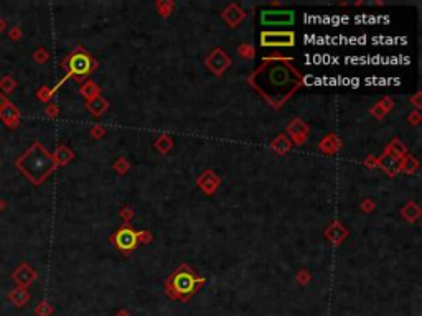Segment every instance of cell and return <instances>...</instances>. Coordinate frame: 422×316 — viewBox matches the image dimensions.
Here are the masks:
<instances>
[{
  "mask_svg": "<svg viewBox=\"0 0 422 316\" xmlns=\"http://www.w3.org/2000/svg\"><path fill=\"white\" fill-rule=\"evenodd\" d=\"M302 82V74L291 59H266L249 78V84L274 107H281Z\"/></svg>",
  "mask_w": 422,
  "mask_h": 316,
  "instance_id": "1",
  "label": "cell"
},
{
  "mask_svg": "<svg viewBox=\"0 0 422 316\" xmlns=\"http://www.w3.org/2000/svg\"><path fill=\"white\" fill-rule=\"evenodd\" d=\"M15 168L35 186H40L53 171H56L58 165L51 153L40 142H33L15 160Z\"/></svg>",
  "mask_w": 422,
  "mask_h": 316,
  "instance_id": "2",
  "label": "cell"
},
{
  "mask_svg": "<svg viewBox=\"0 0 422 316\" xmlns=\"http://www.w3.org/2000/svg\"><path fill=\"white\" fill-rule=\"evenodd\" d=\"M205 281L206 278H203V276H196L195 272L186 264H183L167 278L165 290H167V295H169L171 300L186 301V300H190V296L193 295L196 290H200V286L203 285Z\"/></svg>",
  "mask_w": 422,
  "mask_h": 316,
  "instance_id": "3",
  "label": "cell"
},
{
  "mask_svg": "<svg viewBox=\"0 0 422 316\" xmlns=\"http://www.w3.org/2000/svg\"><path fill=\"white\" fill-rule=\"evenodd\" d=\"M63 68H65L68 71L66 76L63 78V81L70 79L71 76H75L76 81H83V78H86L87 74H89L92 69L96 68V61L83 48H78L71 54H68L66 59L63 61ZM63 81L58 84L56 87H53V92H55L56 89L61 86Z\"/></svg>",
  "mask_w": 422,
  "mask_h": 316,
  "instance_id": "4",
  "label": "cell"
},
{
  "mask_svg": "<svg viewBox=\"0 0 422 316\" xmlns=\"http://www.w3.org/2000/svg\"><path fill=\"white\" fill-rule=\"evenodd\" d=\"M295 35L292 32H262V46H294Z\"/></svg>",
  "mask_w": 422,
  "mask_h": 316,
  "instance_id": "5",
  "label": "cell"
},
{
  "mask_svg": "<svg viewBox=\"0 0 422 316\" xmlns=\"http://www.w3.org/2000/svg\"><path fill=\"white\" fill-rule=\"evenodd\" d=\"M261 22L267 27H276V25H291L294 22V12L289 10H266L261 13Z\"/></svg>",
  "mask_w": 422,
  "mask_h": 316,
  "instance_id": "6",
  "label": "cell"
},
{
  "mask_svg": "<svg viewBox=\"0 0 422 316\" xmlns=\"http://www.w3.org/2000/svg\"><path fill=\"white\" fill-rule=\"evenodd\" d=\"M12 280L15 281L17 286H22V288H27V286H30L33 281L37 280V270H33L30 265L27 264V262H23V264H20L17 267L15 270L12 272Z\"/></svg>",
  "mask_w": 422,
  "mask_h": 316,
  "instance_id": "7",
  "label": "cell"
},
{
  "mask_svg": "<svg viewBox=\"0 0 422 316\" xmlns=\"http://www.w3.org/2000/svg\"><path fill=\"white\" fill-rule=\"evenodd\" d=\"M140 239V234H137L135 231L129 229V227H124L116 234V244L121 250L129 252L132 249H135L137 240Z\"/></svg>",
  "mask_w": 422,
  "mask_h": 316,
  "instance_id": "8",
  "label": "cell"
},
{
  "mask_svg": "<svg viewBox=\"0 0 422 316\" xmlns=\"http://www.w3.org/2000/svg\"><path fill=\"white\" fill-rule=\"evenodd\" d=\"M208 64H210V69H213L216 74H221L224 69L229 66V58L221 51V49H216V51L208 58Z\"/></svg>",
  "mask_w": 422,
  "mask_h": 316,
  "instance_id": "9",
  "label": "cell"
},
{
  "mask_svg": "<svg viewBox=\"0 0 422 316\" xmlns=\"http://www.w3.org/2000/svg\"><path fill=\"white\" fill-rule=\"evenodd\" d=\"M28 300H30V293H28L27 288H22V286H17V288H13L10 293H8V301H10L12 305L15 306H25L28 303Z\"/></svg>",
  "mask_w": 422,
  "mask_h": 316,
  "instance_id": "10",
  "label": "cell"
},
{
  "mask_svg": "<svg viewBox=\"0 0 422 316\" xmlns=\"http://www.w3.org/2000/svg\"><path fill=\"white\" fill-rule=\"evenodd\" d=\"M53 158H55L56 165L61 166V165H66V163H70L73 158H75V153H73L66 145H60V147L56 148V152L53 153Z\"/></svg>",
  "mask_w": 422,
  "mask_h": 316,
  "instance_id": "11",
  "label": "cell"
},
{
  "mask_svg": "<svg viewBox=\"0 0 422 316\" xmlns=\"http://www.w3.org/2000/svg\"><path fill=\"white\" fill-rule=\"evenodd\" d=\"M20 111H18V107L15 106L13 102H8L5 107L0 111V120H8V118H20Z\"/></svg>",
  "mask_w": 422,
  "mask_h": 316,
  "instance_id": "12",
  "label": "cell"
},
{
  "mask_svg": "<svg viewBox=\"0 0 422 316\" xmlns=\"http://www.w3.org/2000/svg\"><path fill=\"white\" fill-rule=\"evenodd\" d=\"M87 109H89V112L94 114V116H101V114L107 109V102L101 97H94L87 102Z\"/></svg>",
  "mask_w": 422,
  "mask_h": 316,
  "instance_id": "13",
  "label": "cell"
},
{
  "mask_svg": "<svg viewBox=\"0 0 422 316\" xmlns=\"http://www.w3.org/2000/svg\"><path fill=\"white\" fill-rule=\"evenodd\" d=\"M17 87V81L13 79L12 76H8V74H5L3 78H0V91H2V94H10L13 92V89Z\"/></svg>",
  "mask_w": 422,
  "mask_h": 316,
  "instance_id": "14",
  "label": "cell"
},
{
  "mask_svg": "<svg viewBox=\"0 0 422 316\" xmlns=\"http://www.w3.org/2000/svg\"><path fill=\"white\" fill-rule=\"evenodd\" d=\"M97 92H99V87L96 86L94 82H91V81H87L84 86L81 87V94L83 96H84L86 99H94V97H97Z\"/></svg>",
  "mask_w": 422,
  "mask_h": 316,
  "instance_id": "15",
  "label": "cell"
},
{
  "mask_svg": "<svg viewBox=\"0 0 422 316\" xmlns=\"http://www.w3.org/2000/svg\"><path fill=\"white\" fill-rule=\"evenodd\" d=\"M243 10L241 8H238L236 5H231V7L228 8V12L223 15V18L226 20V22H229V25H236L239 20L236 18V13H241Z\"/></svg>",
  "mask_w": 422,
  "mask_h": 316,
  "instance_id": "16",
  "label": "cell"
},
{
  "mask_svg": "<svg viewBox=\"0 0 422 316\" xmlns=\"http://www.w3.org/2000/svg\"><path fill=\"white\" fill-rule=\"evenodd\" d=\"M35 313L37 316H50L53 313V306L50 303H46V301H40L35 308Z\"/></svg>",
  "mask_w": 422,
  "mask_h": 316,
  "instance_id": "17",
  "label": "cell"
},
{
  "mask_svg": "<svg viewBox=\"0 0 422 316\" xmlns=\"http://www.w3.org/2000/svg\"><path fill=\"white\" fill-rule=\"evenodd\" d=\"M33 59H35L37 63L43 64L50 59V53H48V49H45V48H38L37 51L33 53Z\"/></svg>",
  "mask_w": 422,
  "mask_h": 316,
  "instance_id": "18",
  "label": "cell"
},
{
  "mask_svg": "<svg viewBox=\"0 0 422 316\" xmlns=\"http://www.w3.org/2000/svg\"><path fill=\"white\" fill-rule=\"evenodd\" d=\"M53 89H50L48 86H43V87H40L38 89V92H37V97L40 99L42 102H48L51 99V96H53Z\"/></svg>",
  "mask_w": 422,
  "mask_h": 316,
  "instance_id": "19",
  "label": "cell"
},
{
  "mask_svg": "<svg viewBox=\"0 0 422 316\" xmlns=\"http://www.w3.org/2000/svg\"><path fill=\"white\" fill-rule=\"evenodd\" d=\"M45 112H46V116H48V117L55 118V117L58 116V114H60V107H58L55 102H50V104H46Z\"/></svg>",
  "mask_w": 422,
  "mask_h": 316,
  "instance_id": "20",
  "label": "cell"
},
{
  "mask_svg": "<svg viewBox=\"0 0 422 316\" xmlns=\"http://www.w3.org/2000/svg\"><path fill=\"white\" fill-rule=\"evenodd\" d=\"M22 30L20 27H10V30H8V38L12 40V41H18V40L22 38Z\"/></svg>",
  "mask_w": 422,
  "mask_h": 316,
  "instance_id": "21",
  "label": "cell"
},
{
  "mask_svg": "<svg viewBox=\"0 0 422 316\" xmlns=\"http://www.w3.org/2000/svg\"><path fill=\"white\" fill-rule=\"evenodd\" d=\"M3 123L13 130V128H17L18 125H20V118H8V120H3Z\"/></svg>",
  "mask_w": 422,
  "mask_h": 316,
  "instance_id": "22",
  "label": "cell"
},
{
  "mask_svg": "<svg viewBox=\"0 0 422 316\" xmlns=\"http://www.w3.org/2000/svg\"><path fill=\"white\" fill-rule=\"evenodd\" d=\"M165 143H170V142H169V138H162V140H157V148H160V150L167 152L170 147H167Z\"/></svg>",
  "mask_w": 422,
  "mask_h": 316,
  "instance_id": "23",
  "label": "cell"
},
{
  "mask_svg": "<svg viewBox=\"0 0 422 316\" xmlns=\"http://www.w3.org/2000/svg\"><path fill=\"white\" fill-rule=\"evenodd\" d=\"M8 102H10V101H8V97L5 96V94H2V92H0V111H2V109L5 107Z\"/></svg>",
  "mask_w": 422,
  "mask_h": 316,
  "instance_id": "24",
  "label": "cell"
},
{
  "mask_svg": "<svg viewBox=\"0 0 422 316\" xmlns=\"http://www.w3.org/2000/svg\"><path fill=\"white\" fill-rule=\"evenodd\" d=\"M91 132H92V135H94V137H101V135H102V132H104V128L99 127V125H96V127H92V130H91Z\"/></svg>",
  "mask_w": 422,
  "mask_h": 316,
  "instance_id": "25",
  "label": "cell"
},
{
  "mask_svg": "<svg viewBox=\"0 0 422 316\" xmlns=\"http://www.w3.org/2000/svg\"><path fill=\"white\" fill-rule=\"evenodd\" d=\"M5 28H7V22H5V20H3L2 17H0V33H2Z\"/></svg>",
  "mask_w": 422,
  "mask_h": 316,
  "instance_id": "26",
  "label": "cell"
},
{
  "mask_svg": "<svg viewBox=\"0 0 422 316\" xmlns=\"http://www.w3.org/2000/svg\"><path fill=\"white\" fill-rule=\"evenodd\" d=\"M298 280H300L302 283H305V281L308 280V275L305 274V272H302V274H300V278H298Z\"/></svg>",
  "mask_w": 422,
  "mask_h": 316,
  "instance_id": "27",
  "label": "cell"
},
{
  "mask_svg": "<svg viewBox=\"0 0 422 316\" xmlns=\"http://www.w3.org/2000/svg\"><path fill=\"white\" fill-rule=\"evenodd\" d=\"M116 316H130L129 313H127L126 310H121V311H117V315Z\"/></svg>",
  "mask_w": 422,
  "mask_h": 316,
  "instance_id": "28",
  "label": "cell"
},
{
  "mask_svg": "<svg viewBox=\"0 0 422 316\" xmlns=\"http://www.w3.org/2000/svg\"><path fill=\"white\" fill-rule=\"evenodd\" d=\"M3 207H5V201H2V199H0V212H2V209H3Z\"/></svg>",
  "mask_w": 422,
  "mask_h": 316,
  "instance_id": "29",
  "label": "cell"
}]
</instances>
